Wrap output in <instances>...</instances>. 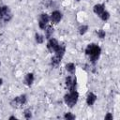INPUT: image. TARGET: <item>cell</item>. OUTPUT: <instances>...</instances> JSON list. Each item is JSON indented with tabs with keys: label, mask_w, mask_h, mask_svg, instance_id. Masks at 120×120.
Returning <instances> with one entry per match:
<instances>
[{
	"label": "cell",
	"mask_w": 120,
	"mask_h": 120,
	"mask_svg": "<svg viewBox=\"0 0 120 120\" xmlns=\"http://www.w3.org/2000/svg\"><path fill=\"white\" fill-rule=\"evenodd\" d=\"M100 52H101V49L99 46H98L97 44H94V43H91L89 44L86 49H85V53L89 56L90 58V61L95 64L97 62V60L98 59L99 55H100Z\"/></svg>",
	"instance_id": "cell-1"
},
{
	"label": "cell",
	"mask_w": 120,
	"mask_h": 120,
	"mask_svg": "<svg viewBox=\"0 0 120 120\" xmlns=\"http://www.w3.org/2000/svg\"><path fill=\"white\" fill-rule=\"evenodd\" d=\"M78 98H79V94L76 90L69 91V93H68L64 96V101H65L66 105H68L69 108H72L77 103Z\"/></svg>",
	"instance_id": "cell-2"
},
{
	"label": "cell",
	"mask_w": 120,
	"mask_h": 120,
	"mask_svg": "<svg viewBox=\"0 0 120 120\" xmlns=\"http://www.w3.org/2000/svg\"><path fill=\"white\" fill-rule=\"evenodd\" d=\"M12 18V14L10 13L9 8L8 6H0V21L4 22H8Z\"/></svg>",
	"instance_id": "cell-3"
},
{
	"label": "cell",
	"mask_w": 120,
	"mask_h": 120,
	"mask_svg": "<svg viewBox=\"0 0 120 120\" xmlns=\"http://www.w3.org/2000/svg\"><path fill=\"white\" fill-rule=\"evenodd\" d=\"M27 101V97L26 95H21L19 97H16L14 98L11 101H10V105L13 107V108H19L21 107L22 105H24Z\"/></svg>",
	"instance_id": "cell-4"
},
{
	"label": "cell",
	"mask_w": 120,
	"mask_h": 120,
	"mask_svg": "<svg viewBox=\"0 0 120 120\" xmlns=\"http://www.w3.org/2000/svg\"><path fill=\"white\" fill-rule=\"evenodd\" d=\"M59 43L55 38H49V41L47 43V49L49 50V52H54L55 50L57 49Z\"/></svg>",
	"instance_id": "cell-5"
},
{
	"label": "cell",
	"mask_w": 120,
	"mask_h": 120,
	"mask_svg": "<svg viewBox=\"0 0 120 120\" xmlns=\"http://www.w3.org/2000/svg\"><path fill=\"white\" fill-rule=\"evenodd\" d=\"M62 19V13L59 10H54L52 12L50 20L52 21V23H58Z\"/></svg>",
	"instance_id": "cell-6"
},
{
	"label": "cell",
	"mask_w": 120,
	"mask_h": 120,
	"mask_svg": "<svg viewBox=\"0 0 120 120\" xmlns=\"http://www.w3.org/2000/svg\"><path fill=\"white\" fill-rule=\"evenodd\" d=\"M93 10H94V12H95L97 15L100 16V14L105 10V6H104L103 4H97V5L94 6Z\"/></svg>",
	"instance_id": "cell-7"
},
{
	"label": "cell",
	"mask_w": 120,
	"mask_h": 120,
	"mask_svg": "<svg viewBox=\"0 0 120 120\" xmlns=\"http://www.w3.org/2000/svg\"><path fill=\"white\" fill-rule=\"evenodd\" d=\"M96 100H97V96L94 93H89L87 95V98H86V103H87V105H89V106L93 105L96 102Z\"/></svg>",
	"instance_id": "cell-8"
},
{
	"label": "cell",
	"mask_w": 120,
	"mask_h": 120,
	"mask_svg": "<svg viewBox=\"0 0 120 120\" xmlns=\"http://www.w3.org/2000/svg\"><path fill=\"white\" fill-rule=\"evenodd\" d=\"M65 51H66L65 46L62 45V44H59L58 47H57V49L55 50L54 53H55V55H57V56H59V57L62 58V57L64 56V54H65Z\"/></svg>",
	"instance_id": "cell-9"
},
{
	"label": "cell",
	"mask_w": 120,
	"mask_h": 120,
	"mask_svg": "<svg viewBox=\"0 0 120 120\" xmlns=\"http://www.w3.org/2000/svg\"><path fill=\"white\" fill-rule=\"evenodd\" d=\"M34 82V74L33 73H27L24 77V83L28 86L32 85V83Z\"/></svg>",
	"instance_id": "cell-10"
},
{
	"label": "cell",
	"mask_w": 120,
	"mask_h": 120,
	"mask_svg": "<svg viewBox=\"0 0 120 120\" xmlns=\"http://www.w3.org/2000/svg\"><path fill=\"white\" fill-rule=\"evenodd\" d=\"M61 59H62L61 57H59V56H57V55L54 54V56H52V59H51V65H52V67L57 68L60 65V63H61Z\"/></svg>",
	"instance_id": "cell-11"
},
{
	"label": "cell",
	"mask_w": 120,
	"mask_h": 120,
	"mask_svg": "<svg viewBox=\"0 0 120 120\" xmlns=\"http://www.w3.org/2000/svg\"><path fill=\"white\" fill-rule=\"evenodd\" d=\"M45 31V38H51V37L53 34V28L52 26H46V28L44 29Z\"/></svg>",
	"instance_id": "cell-12"
},
{
	"label": "cell",
	"mask_w": 120,
	"mask_h": 120,
	"mask_svg": "<svg viewBox=\"0 0 120 120\" xmlns=\"http://www.w3.org/2000/svg\"><path fill=\"white\" fill-rule=\"evenodd\" d=\"M75 68H76V67H75V65L73 63H68L66 65V69L70 74H74L75 73Z\"/></svg>",
	"instance_id": "cell-13"
},
{
	"label": "cell",
	"mask_w": 120,
	"mask_h": 120,
	"mask_svg": "<svg viewBox=\"0 0 120 120\" xmlns=\"http://www.w3.org/2000/svg\"><path fill=\"white\" fill-rule=\"evenodd\" d=\"M76 82V78H72L71 76H68L67 78H66V85L68 86V88H69L73 83H75Z\"/></svg>",
	"instance_id": "cell-14"
},
{
	"label": "cell",
	"mask_w": 120,
	"mask_h": 120,
	"mask_svg": "<svg viewBox=\"0 0 120 120\" xmlns=\"http://www.w3.org/2000/svg\"><path fill=\"white\" fill-rule=\"evenodd\" d=\"M38 21H40V22H44V23L47 24V22L50 21V17H49V15L46 14V13H41V14L39 15V20H38Z\"/></svg>",
	"instance_id": "cell-15"
},
{
	"label": "cell",
	"mask_w": 120,
	"mask_h": 120,
	"mask_svg": "<svg viewBox=\"0 0 120 120\" xmlns=\"http://www.w3.org/2000/svg\"><path fill=\"white\" fill-rule=\"evenodd\" d=\"M35 39H36L37 43L41 44V43H43V41H44V37L41 36L40 34H38V33H37V34L35 35Z\"/></svg>",
	"instance_id": "cell-16"
},
{
	"label": "cell",
	"mask_w": 120,
	"mask_h": 120,
	"mask_svg": "<svg viewBox=\"0 0 120 120\" xmlns=\"http://www.w3.org/2000/svg\"><path fill=\"white\" fill-rule=\"evenodd\" d=\"M79 34L80 35H84L86 32H87V30H88V26L87 25H81L80 27H79Z\"/></svg>",
	"instance_id": "cell-17"
},
{
	"label": "cell",
	"mask_w": 120,
	"mask_h": 120,
	"mask_svg": "<svg viewBox=\"0 0 120 120\" xmlns=\"http://www.w3.org/2000/svg\"><path fill=\"white\" fill-rule=\"evenodd\" d=\"M99 17L101 18V20H102V21H107V20L110 18V13H109L108 11L104 10V11L100 14V16H99Z\"/></svg>",
	"instance_id": "cell-18"
},
{
	"label": "cell",
	"mask_w": 120,
	"mask_h": 120,
	"mask_svg": "<svg viewBox=\"0 0 120 120\" xmlns=\"http://www.w3.org/2000/svg\"><path fill=\"white\" fill-rule=\"evenodd\" d=\"M23 115H24V117H25L26 119H30V118L32 117V112H31L30 109H26V110H24V112H23Z\"/></svg>",
	"instance_id": "cell-19"
},
{
	"label": "cell",
	"mask_w": 120,
	"mask_h": 120,
	"mask_svg": "<svg viewBox=\"0 0 120 120\" xmlns=\"http://www.w3.org/2000/svg\"><path fill=\"white\" fill-rule=\"evenodd\" d=\"M64 118L66 120H73V119H75V115L72 114V113H70V112H67V113H65Z\"/></svg>",
	"instance_id": "cell-20"
},
{
	"label": "cell",
	"mask_w": 120,
	"mask_h": 120,
	"mask_svg": "<svg viewBox=\"0 0 120 120\" xmlns=\"http://www.w3.org/2000/svg\"><path fill=\"white\" fill-rule=\"evenodd\" d=\"M98 38H105V36H106V33H105V31H104V30L99 29V30L98 31Z\"/></svg>",
	"instance_id": "cell-21"
},
{
	"label": "cell",
	"mask_w": 120,
	"mask_h": 120,
	"mask_svg": "<svg viewBox=\"0 0 120 120\" xmlns=\"http://www.w3.org/2000/svg\"><path fill=\"white\" fill-rule=\"evenodd\" d=\"M42 3H43V5H44L46 8H50V7L52 6V0H43Z\"/></svg>",
	"instance_id": "cell-22"
},
{
	"label": "cell",
	"mask_w": 120,
	"mask_h": 120,
	"mask_svg": "<svg viewBox=\"0 0 120 120\" xmlns=\"http://www.w3.org/2000/svg\"><path fill=\"white\" fill-rule=\"evenodd\" d=\"M38 26H39V28H40V29L44 30V29L46 28V23H44V22H42L38 21Z\"/></svg>",
	"instance_id": "cell-23"
},
{
	"label": "cell",
	"mask_w": 120,
	"mask_h": 120,
	"mask_svg": "<svg viewBox=\"0 0 120 120\" xmlns=\"http://www.w3.org/2000/svg\"><path fill=\"white\" fill-rule=\"evenodd\" d=\"M109 119H112V114L108 112L106 115H105V120H109Z\"/></svg>",
	"instance_id": "cell-24"
},
{
	"label": "cell",
	"mask_w": 120,
	"mask_h": 120,
	"mask_svg": "<svg viewBox=\"0 0 120 120\" xmlns=\"http://www.w3.org/2000/svg\"><path fill=\"white\" fill-rule=\"evenodd\" d=\"M9 119H10V120H13V119H15V120H16L17 118H16L15 116H10V117H9Z\"/></svg>",
	"instance_id": "cell-25"
},
{
	"label": "cell",
	"mask_w": 120,
	"mask_h": 120,
	"mask_svg": "<svg viewBox=\"0 0 120 120\" xmlns=\"http://www.w3.org/2000/svg\"><path fill=\"white\" fill-rule=\"evenodd\" d=\"M2 83H3V80H2L1 78H0V86L2 85Z\"/></svg>",
	"instance_id": "cell-26"
},
{
	"label": "cell",
	"mask_w": 120,
	"mask_h": 120,
	"mask_svg": "<svg viewBox=\"0 0 120 120\" xmlns=\"http://www.w3.org/2000/svg\"><path fill=\"white\" fill-rule=\"evenodd\" d=\"M75 1H77V2H79V1H81V0H75Z\"/></svg>",
	"instance_id": "cell-27"
},
{
	"label": "cell",
	"mask_w": 120,
	"mask_h": 120,
	"mask_svg": "<svg viewBox=\"0 0 120 120\" xmlns=\"http://www.w3.org/2000/svg\"><path fill=\"white\" fill-rule=\"evenodd\" d=\"M0 66H1V62H0Z\"/></svg>",
	"instance_id": "cell-28"
}]
</instances>
